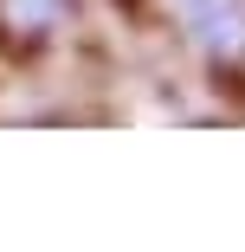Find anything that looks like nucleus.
I'll list each match as a JSON object with an SVG mask.
<instances>
[{"label": "nucleus", "mask_w": 245, "mask_h": 252, "mask_svg": "<svg viewBox=\"0 0 245 252\" xmlns=\"http://www.w3.org/2000/svg\"><path fill=\"white\" fill-rule=\"evenodd\" d=\"M71 20V0H0V32L13 39H52Z\"/></svg>", "instance_id": "f03ea898"}, {"label": "nucleus", "mask_w": 245, "mask_h": 252, "mask_svg": "<svg viewBox=\"0 0 245 252\" xmlns=\"http://www.w3.org/2000/svg\"><path fill=\"white\" fill-rule=\"evenodd\" d=\"M174 13L193 32V45H207L213 59L245 52V0H174Z\"/></svg>", "instance_id": "f257e3e1"}]
</instances>
